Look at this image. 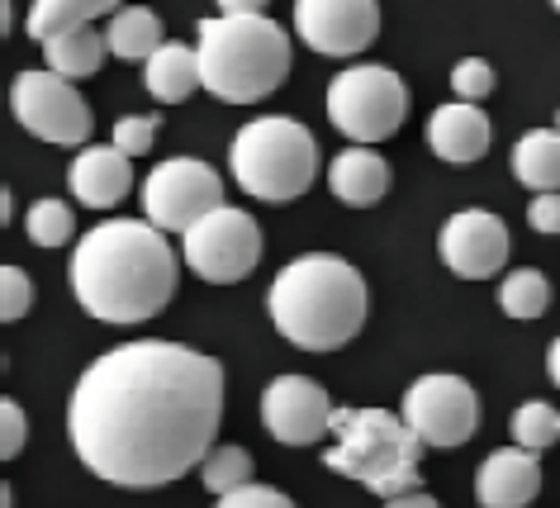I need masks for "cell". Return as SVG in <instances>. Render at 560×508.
<instances>
[{
    "instance_id": "cell-1",
    "label": "cell",
    "mask_w": 560,
    "mask_h": 508,
    "mask_svg": "<svg viewBox=\"0 0 560 508\" xmlns=\"http://www.w3.org/2000/svg\"><path fill=\"white\" fill-rule=\"evenodd\" d=\"M223 366L180 343H124L95 357L67 400V437L91 475L162 489L214 451Z\"/></svg>"
},
{
    "instance_id": "cell-2",
    "label": "cell",
    "mask_w": 560,
    "mask_h": 508,
    "mask_svg": "<svg viewBox=\"0 0 560 508\" xmlns=\"http://www.w3.org/2000/svg\"><path fill=\"white\" fill-rule=\"evenodd\" d=\"M180 262L166 233L148 219H105L67 262L77 304L101 323H148L176 295Z\"/></svg>"
},
{
    "instance_id": "cell-3",
    "label": "cell",
    "mask_w": 560,
    "mask_h": 508,
    "mask_svg": "<svg viewBox=\"0 0 560 508\" xmlns=\"http://www.w3.org/2000/svg\"><path fill=\"white\" fill-rule=\"evenodd\" d=\"M266 314L300 351H338L366 323V280L347 257L310 252L276 272L266 290Z\"/></svg>"
},
{
    "instance_id": "cell-4",
    "label": "cell",
    "mask_w": 560,
    "mask_h": 508,
    "mask_svg": "<svg viewBox=\"0 0 560 508\" xmlns=\"http://www.w3.org/2000/svg\"><path fill=\"white\" fill-rule=\"evenodd\" d=\"M200 81L229 105L266 101L290 77V34L266 15H219L195 24Z\"/></svg>"
},
{
    "instance_id": "cell-5",
    "label": "cell",
    "mask_w": 560,
    "mask_h": 508,
    "mask_svg": "<svg viewBox=\"0 0 560 508\" xmlns=\"http://www.w3.org/2000/svg\"><path fill=\"white\" fill-rule=\"evenodd\" d=\"M423 447L428 442L404 423V414H389V408H338L324 465L366 485L375 499H399V494H413L423 485V475H418Z\"/></svg>"
},
{
    "instance_id": "cell-6",
    "label": "cell",
    "mask_w": 560,
    "mask_h": 508,
    "mask_svg": "<svg viewBox=\"0 0 560 508\" xmlns=\"http://www.w3.org/2000/svg\"><path fill=\"white\" fill-rule=\"evenodd\" d=\"M229 166H233V181L252 200H266V205L300 200L318 176V138L300 119L261 115L233 134Z\"/></svg>"
},
{
    "instance_id": "cell-7",
    "label": "cell",
    "mask_w": 560,
    "mask_h": 508,
    "mask_svg": "<svg viewBox=\"0 0 560 508\" xmlns=\"http://www.w3.org/2000/svg\"><path fill=\"white\" fill-rule=\"evenodd\" d=\"M404 115H409V86H404L399 72H389L381 62L342 67V72L328 81L332 129L361 148L385 143V138L404 124Z\"/></svg>"
},
{
    "instance_id": "cell-8",
    "label": "cell",
    "mask_w": 560,
    "mask_h": 508,
    "mask_svg": "<svg viewBox=\"0 0 560 508\" xmlns=\"http://www.w3.org/2000/svg\"><path fill=\"white\" fill-rule=\"evenodd\" d=\"M180 262L190 266L209 286H233V280H247L261 262V229L257 219L243 215L233 205H219L214 215L195 219L186 233H180Z\"/></svg>"
},
{
    "instance_id": "cell-9",
    "label": "cell",
    "mask_w": 560,
    "mask_h": 508,
    "mask_svg": "<svg viewBox=\"0 0 560 508\" xmlns=\"http://www.w3.org/2000/svg\"><path fill=\"white\" fill-rule=\"evenodd\" d=\"M10 109H15V119L34 138L58 143V148L81 152L95 134V115H91V105L81 101L77 81L58 77L52 67H44V72H20L15 86H10Z\"/></svg>"
},
{
    "instance_id": "cell-10",
    "label": "cell",
    "mask_w": 560,
    "mask_h": 508,
    "mask_svg": "<svg viewBox=\"0 0 560 508\" xmlns=\"http://www.w3.org/2000/svg\"><path fill=\"white\" fill-rule=\"evenodd\" d=\"M404 423L423 437L428 447H466L475 428H480V394L470 390V380L452 371L418 376L404 390Z\"/></svg>"
},
{
    "instance_id": "cell-11",
    "label": "cell",
    "mask_w": 560,
    "mask_h": 508,
    "mask_svg": "<svg viewBox=\"0 0 560 508\" xmlns=\"http://www.w3.org/2000/svg\"><path fill=\"white\" fill-rule=\"evenodd\" d=\"M223 205V181L209 162L172 158L158 162L143 181V219L158 223L162 233H186L195 219L214 215Z\"/></svg>"
},
{
    "instance_id": "cell-12",
    "label": "cell",
    "mask_w": 560,
    "mask_h": 508,
    "mask_svg": "<svg viewBox=\"0 0 560 508\" xmlns=\"http://www.w3.org/2000/svg\"><path fill=\"white\" fill-rule=\"evenodd\" d=\"M332 414H338V404L310 376H276L261 390V428L280 447H314L332 437Z\"/></svg>"
},
{
    "instance_id": "cell-13",
    "label": "cell",
    "mask_w": 560,
    "mask_h": 508,
    "mask_svg": "<svg viewBox=\"0 0 560 508\" xmlns=\"http://www.w3.org/2000/svg\"><path fill=\"white\" fill-rule=\"evenodd\" d=\"M295 34L324 58H357L381 34L375 0H295Z\"/></svg>"
},
{
    "instance_id": "cell-14",
    "label": "cell",
    "mask_w": 560,
    "mask_h": 508,
    "mask_svg": "<svg viewBox=\"0 0 560 508\" xmlns=\"http://www.w3.org/2000/svg\"><path fill=\"white\" fill-rule=\"evenodd\" d=\"M438 252H442L446 272H456L460 280H489L509 262V229L489 209H460V215L442 223Z\"/></svg>"
},
{
    "instance_id": "cell-15",
    "label": "cell",
    "mask_w": 560,
    "mask_h": 508,
    "mask_svg": "<svg viewBox=\"0 0 560 508\" xmlns=\"http://www.w3.org/2000/svg\"><path fill=\"white\" fill-rule=\"evenodd\" d=\"M541 489V461L527 447H499L480 461L475 499L480 508H527Z\"/></svg>"
},
{
    "instance_id": "cell-16",
    "label": "cell",
    "mask_w": 560,
    "mask_h": 508,
    "mask_svg": "<svg viewBox=\"0 0 560 508\" xmlns=\"http://www.w3.org/2000/svg\"><path fill=\"white\" fill-rule=\"evenodd\" d=\"M133 158L109 143V148H81L67 166V186L86 209H115L133 190Z\"/></svg>"
},
{
    "instance_id": "cell-17",
    "label": "cell",
    "mask_w": 560,
    "mask_h": 508,
    "mask_svg": "<svg viewBox=\"0 0 560 508\" xmlns=\"http://www.w3.org/2000/svg\"><path fill=\"white\" fill-rule=\"evenodd\" d=\"M428 143L442 162H480L489 152V115L470 101H452V105H438L428 119Z\"/></svg>"
},
{
    "instance_id": "cell-18",
    "label": "cell",
    "mask_w": 560,
    "mask_h": 508,
    "mask_svg": "<svg viewBox=\"0 0 560 508\" xmlns=\"http://www.w3.org/2000/svg\"><path fill=\"white\" fill-rule=\"evenodd\" d=\"M389 181H395L389 162L375 148H361V143L342 148L338 158L328 162V190L338 195L342 205H352V209L381 205L385 195H389Z\"/></svg>"
},
{
    "instance_id": "cell-19",
    "label": "cell",
    "mask_w": 560,
    "mask_h": 508,
    "mask_svg": "<svg viewBox=\"0 0 560 508\" xmlns=\"http://www.w3.org/2000/svg\"><path fill=\"white\" fill-rule=\"evenodd\" d=\"M143 86H148L152 101H162V105L186 101L195 86H205L200 81V53L186 48V44H162L143 67Z\"/></svg>"
},
{
    "instance_id": "cell-20",
    "label": "cell",
    "mask_w": 560,
    "mask_h": 508,
    "mask_svg": "<svg viewBox=\"0 0 560 508\" xmlns=\"http://www.w3.org/2000/svg\"><path fill=\"white\" fill-rule=\"evenodd\" d=\"M513 176L532 195L560 190V129H527L513 148Z\"/></svg>"
},
{
    "instance_id": "cell-21",
    "label": "cell",
    "mask_w": 560,
    "mask_h": 508,
    "mask_svg": "<svg viewBox=\"0 0 560 508\" xmlns=\"http://www.w3.org/2000/svg\"><path fill=\"white\" fill-rule=\"evenodd\" d=\"M44 53H48V67H52L58 77H67V81H86V77H95V72L105 67L109 44H105V34H101V30L81 24V30L52 34L48 44H44Z\"/></svg>"
},
{
    "instance_id": "cell-22",
    "label": "cell",
    "mask_w": 560,
    "mask_h": 508,
    "mask_svg": "<svg viewBox=\"0 0 560 508\" xmlns=\"http://www.w3.org/2000/svg\"><path fill=\"white\" fill-rule=\"evenodd\" d=\"M105 44H109V53H115V58H124V62H148L152 53L166 44L158 10H148V5H124L119 15H109Z\"/></svg>"
},
{
    "instance_id": "cell-23",
    "label": "cell",
    "mask_w": 560,
    "mask_h": 508,
    "mask_svg": "<svg viewBox=\"0 0 560 508\" xmlns=\"http://www.w3.org/2000/svg\"><path fill=\"white\" fill-rule=\"evenodd\" d=\"M124 0H34L30 5V38L48 44L52 34H67V30H81V24L101 20V15H119Z\"/></svg>"
},
{
    "instance_id": "cell-24",
    "label": "cell",
    "mask_w": 560,
    "mask_h": 508,
    "mask_svg": "<svg viewBox=\"0 0 560 508\" xmlns=\"http://www.w3.org/2000/svg\"><path fill=\"white\" fill-rule=\"evenodd\" d=\"M499 309L509 319H541L546 309H551V280H546L541 272H532V266L509 272L503 286H499Z\"/></svg>"
},
{
    "instance_id": "cell-25",
    "label": "cell",
    "mask_w": 560,
    "mask_h": 508,
    "mask_svg": "<svg viewBox=\"0 0 560 508\" xmlns=\"http://www.w3.org/2000/svg\"><path fill=\"white\" fill-rule=\"evenodd\" d=\"M24 233H30L34 247H62L72 243L77 233V215L67 200H34L30 215H24Z\"/></svg>"
},
{
    "instance_id": "cell-26",
    "label": "cell",
    "mask_w": 560,
    "mask_h": 508,
    "mask_svg": "<svg viewBox=\"0 0 560 508\" xmlns=\"http://www.w3.org/2000/svg\"><path fill=\"white\" fill-rule=\"evenodd\" d=\"M513 442L527 447V451H537V457H541L546 447H556L560 442V408H551L546 400L517 404V414H513Z\"/></svg>"
},
{
    "instance_id": "cell-27",
    "label": "cell",
    "mask_w": 560,
    "mask_h": 508,
    "mask_svg": "<svg viewBox=\"0 0 560 508\" xmlns=\"http://www.w3.org/2000/svg\"><path fill=\"white\" fill-rule=\"evenodd\" d=\"M200 480H205L209 494H219L223 499V494L252 485V457L243 447H214L205 457V465H200Z\"/></svg>"
},
{
    "instance_id": "cell-28",
    "label": "cell",
    "mask_w": 560,
    "mask_h": 508,
    "mask_svg": "<svg viewBox=\"0 0 560 508\" xmlns=\"http://www.w3.org/2000/svg\"><path fill=\"white\" fill-rule=\"evenodd\" d=\"M34 309V280L20 266H0V319L20 323Z\"/></svg>"
},
{
    "instance_id": "cell-29",
    "label": "cell",
    "mask_w": 560,
    "mask_h": 508,
    "mask_svg": "<svg viewBox=\"0 0 560 508\" xmlns=\"http://www.w3.org/2000/svg\"><path fill=\"white\" fill-rule=\"evenodd\" d=\"M158 134H162V115H129L115 124V148L124 158H143L158 143Z\"/></svg>"
},
{
    "instance_id": "cell-30",
    "label": "cell",
    "mask_w": 560,
    "mask_h": 508,
    "mask_svg": "<svg viewBox=\"0 0 560 508\" xmlns=\"http://www.w3.org/2000/svg\"><path fill=\"white\" fill-rule=\"evenodd\" d=\"M452 91H456V101H485L489 91H494V67H489L485 58H460L452 67Z\"/></svg>"
},
{
    "instance_id": "cell-31",
    "label": "cell",
    "mask_w": 560,
    "mask_h": 508,
    "mask_svg": "<svg viewBox=\"0 0 560 508\" xmlns=\"http://www.w3.org/2000/svg\"><path fill=\"white\" fill-rule=\"evenodd\" d=\"M24 442H30V418H24V408L15 400H0V457L15 461Z\"/></svg>"
},
{
    "instance_id": "cell-32",
    "label": "cell",
    "mask_w": 560,
    "mask_h": 508,
    "mask_svg": "<svg viewBox=\"0 0 560 508\" xmlns=\"http://www.w3.org/2000/svg\"><path fill=\"white\" fill-rule=\"evenodd\" d=\"M214 508H295V499H290V494H280V489H271V485H243V489L223 494Z\"/></svg>"
},
{
    "instance_id": "cell-33",
    "label": "cell",
    "mask_w": 560,
    "mask_h": 508,
    "mask_svg": "<svg viewBox=\"0 0 560 508\" xmlns=\"http://www.w3.org/2000/svg\"><path fill=\"white\" fill-rule=\"evenodd\" d=\"M527 223H532V233H560V190H551V195H532Z\"/></svg>"
},
{
    "instance_id": "cell-34",
    "label": "cell",
    "mask_w": 560,
    "mask_h": 508,
    "mask_svg": "<svg viewBox=\"0 0 560 508\" xmlns=\"http://www.w3.org/2000/svg\"><path fill=\"white\" fill-rule=\"evenodd\" d=\"M219 15H266V5L271 0H214Z\"/></svg>"
},
{
    "instance_id": "cell-35",
    "label": "cell",
    "mask_w": 560,
    "mask_h": 508,
    "mask_svg": "<svg viewBox=\"0 0 560 508\" xmlns=\"http://www.w3.org/2000/svg\"><path fill=\"white\" fill-rule=\"evenodd\" d=\"M385 508H442L428 489H413V494H399V499H385Z\"/></svg>"
},
{
    "instance_id": "cell-36",
    "label": "cell",
    "mask_w": 560,
    "mask_h": 508,
    "mask_svg": "<svg viewBox=\"0 0 560 508\" xmlns=\"http://www.w3.org/2000/svg\"><path fill=\"white\" fill-rule=\"evenodd\" d=\"M546 371H551V385L560 390V333H556V343H551V351H546Z\"/></svg>"
},
{
    "instance_id": "cell-37",
    "label": "cell",
    "mask_w": 560,
    "mask_h": 508,
    "mask_svg": "<svg viewBox=\"0 0 560 508\" xmlns=\"http://www.w3.org/2000/svg\"><path fill=\"white\" fill-rule=\"evenodd\" d=\"M10 215H15V200H10V190H5V195H0V219L10 223Z\"/></svg>"
},
{
    "instance_id": "cell-38",
    "label": "cell",
    "mask_w": 560,
    "mask_h": 508,
    "mask_svg": "<svg viewBox=\"0 0 560 508\" xmlns=\"http://www.w3.org/2000/svg\"><path fill=\"white\" fill-rule=\"evenodd\" d=\"M551 5H556V15H560V0H551Z\"/></svg>"
},
{
    "instance_id": "cell-39",
    "label": "cell",
    "mask_w": 560,
    "mask_h": 508,
    "mask_svg": "<svg viewBox=\"0 0 560 508\" xmlns=\"http://www.w3.org/2000/svg\"><path fill=\"white\" fill-rule=\"evenodd\" d=\"M556 129H560V115H556Z\"/></svg>"
}]
</instances>
